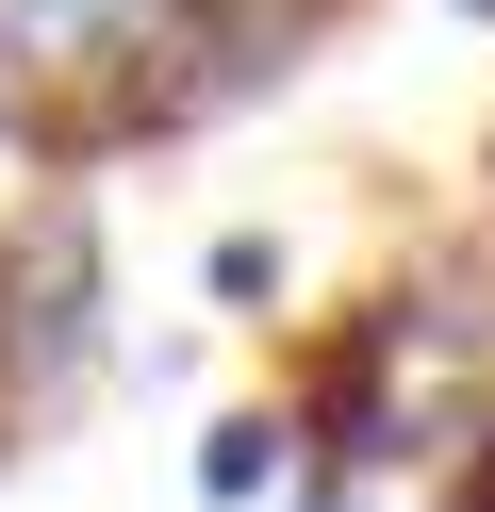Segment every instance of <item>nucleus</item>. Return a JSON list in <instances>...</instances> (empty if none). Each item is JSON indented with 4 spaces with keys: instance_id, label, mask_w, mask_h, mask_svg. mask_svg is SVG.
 <instances>
[{
    "instance_id": "obj_1",
    "label": "nucleus",
    "mask_w": 495,
    "mask_h": 512,
    "mask_svg": "<svg viewBox=\"0 0 495 512\" xmlns=\"http://www.w3.org/2000/svg\"><path fill=\"white\" fill-rule=\"evenodd\" d=\"M83 364H99V199L50 182V199L0 232V397L50 413Z\"/></svg>"
},
{
    "instance_id": "obj_2",
    "label": "nucleus",
    "mask_w": 495,
    "mask_h": 512,
    "mask_svg": "<svg viewBox=\"0 0 495 512\" xmlns=\"http://www.w3.org/2000/svg\"><path fill=\"white\" fill-rule=\"evenodd\" d=\"M297 479V413H215V430H198V496L215 512H264Z\"/></svg>"
},
{
    "instance_id": "obj_3",
    "label": "nucleus",
    "mask_w": 495,
    "mask_h": 512,
    "mask_svg": "<svg viewBox=\"0 0 495 512\" xmlns=\"http://www.w3.org/2000/svg\"><path fill=\"white\" fill-rule=\"evenodd\" d=\"M281 281H297V248H281V232H215V298H231V314H264Z\"/></svg>"
},
{
    "instance_id": "obj_4",
    "label": "nucleus",
    "mask_w": 495,
    "mask_h": 512,
    "mask_svg": "<svg viewBox=\"0 0 495 512\" xmlns=\"http://www.w3.org/2000/svg\"><path fill=\"white\" fill-rule=\"evenodd\" d=\"M462 512H495V413H479V446H462Z\"/></svg>"
},
{
    "instance_id": "obj_5",
    "label": "nucleus",
    "mask_w": 495,
    "mask_h": 512,
    "mask_svg": "<svg viewBox=\"0 0 495 512\" xmlns=\"http://www.w3.org/2000/svg\"><path fill=\"white\" fill-rule=\"evenodd\" d=\"M297 512H363V496H347V479H314V463H297Z\"/></svg>"
},
{
    "instance_id": "obj_6",
    "label": "nucleus",
    "mask_w": 495,
    "mask_h": 512,
    "mask_svg": "<svg viewBox=\"0 0 495 512\" xmlns=\"http://www.w3.org/2000/svg\"><path fill=\"white\" fill-rule=\"evenodd\" d=\"M462 17H495V0H462Z\"/></svg>"
},
{
    "instance_id": "obj_7",
    "label": "nucleus",
    "mask_w": 495,
    "mask_h": 512,
    "mask_svg": "<svg viewBox=\"0 0 495 512\" xmlns=\"http://www.w3.org/2000/svg\"><path fill=\"white\" fill-rule=\"evenodd\" d=\"M0 133H17V116H0Z\"/></svg>"
}]
</instances>
